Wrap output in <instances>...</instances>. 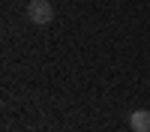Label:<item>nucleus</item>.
<instances>
[{
	"instance_id": "obj_2",
	"label": "nucleus",
	"mask_w": 150,
	"mask_h": 132,
	"mask_svg": "<svg viewBox=\"0 0 150 132\" xmlns=\"http://www.w3.org/2000/svg\"><path fill=\"white\" fill-rule=\"evenodd\" d=\"M129 129L132 132H150V108H138L129 114Z\"/></svg>"
},
{
	"instance_id": "obj_1",
	"label": "nucleus",
	"mask_w": 150,
	"mask_h": 132,
	"mask_svg": "<svg viewBox=\"0 0 150 132\" xmlns=\"http://www.w3.org/2000/svg\"><path fill=\"white\" fill-rule=\"evenodd\" d=\"M27 18L36 24V27L51 24V21H54V6H51V0H30V3H27Z\"/></svg>"
}]
</instances>
